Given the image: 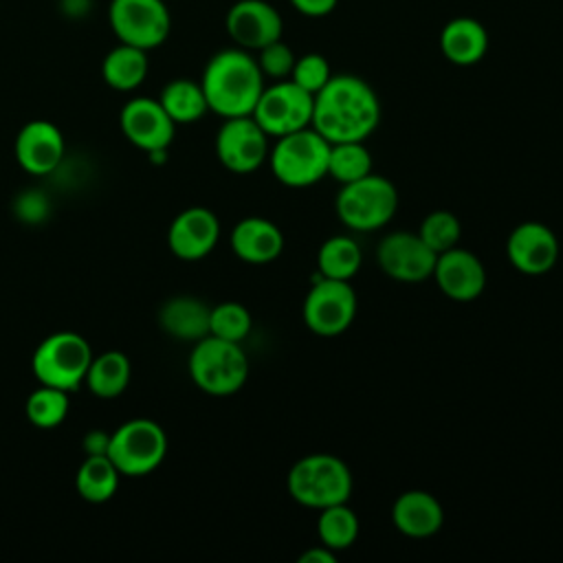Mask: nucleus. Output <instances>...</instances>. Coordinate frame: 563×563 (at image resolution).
<instances>
[{"mask_svg":"<svg viewBox=\"0 0 563 563\" xmlns=\"http://www.w3.org/2000/svg\"><path fill=\"white\" fill-rule=\"evenodd\" d=\"M380 123V99L361 77L332 75L314 95L312 128L328 143L365 141Z\"/></svg>","mask_w":563,"mask_h":563,"instance_id":"obj_1","label":"nucleus"},{"mask_svg":"<svg viewBox=\"0 0 563 563\" xmlns=\"http://www.w3.org/2000/svg\"><path fill=\"white\" fill-rule=\"evenodd\" d=\"M264 79L255 55L240 46H231L209 57L200 86L209 110L222 119H231L253 114L264 90Z\"/></svg>","mask_w":563,"mask_h":563,"instance_id":"obj_2","label":"nucleus"},{"mask_svg":"<svg viewBox=\"0 0 563 563\" xmlns=\"http://www.w3.org/2000/svg\"><path fill=\"white\" fill-rule=\"evenodd\" d=\"M286 488L299 506L321 510L350 499L352 473L347 464L332 453H310L290 466Z\"/></svg>","mask_w":563,"mask_h":563,"instance_id":"obj_3","label":"nucleus"},{"mask_svg":"<svg viewBox=\"0 0 563 563\" xmlns=\"http://www.w3.org/2000/svg\"><path fill=\"white\" fill-rule=\"evenodd\" d=\"M330 143L312 128H303L275 139L268 152L273 176L292 189L312 187L328 176Z\"/></svg>","mask_w":563,"mask_h":563,"instance_id":"obj_4","label":"nucleus"},{"mask_svg":"<svg viewBox=\"0 0 563 563\" xmlns=\"http://www.w3.org/2000/svg\"><path fill=\"white\" fill-rule=\"evenodd\" d=\"M398 209L396 185L380 174H367L341 185L334 198L336 218L352 231L372 233L387 227Z\"/></svg>","mask_w":563,"mask_h":563,"instance_id":"obj_5","label":"nucleus"},{"mask_svg":"<svg viewBox=\"0 0 563 563\" xmlns=\"http://www.w3.org/2000/svg\"><path fill=\"white\" fill-rule=\"evenodd\" d=\"M189 376L198 389L211 396H231L249 378V358L240 343L207 334L194 343Z\"/></svg>","mask_w":563,"mask_h":563,"instance_id":"obj_6","label":"nucleus"},{"mask_svg":"<svg viewBox=\"0 0 563 563\" xmlns=\"http://www.w3.org/2000/svg\"><path fill=\"white\" fill-rule=\"evenodd\" d=\"M92 356V347L81 334L55 332L35 347L31 367L40 385L75 391L86 380Z\"/></svg>","mask_w":563,"mask_h":563,"instance_id":"obj_7","label":"nucleus"},{"mask_svg":"<svg viewBox=\"0 0 563 563\" xmlns=\"http://www.w3.org/2000/svg\"><path fill=\"white\" fill-rule=\"evenodd\" d=\"M167 453L163 427L150 418H134L110 433L106 455L117 471L128 477H141L161 466Z\"/></svg>","mask_w":563,"mask_h":563,"instance_id":"obj_8","label":"nucleus"},{"mask_svg":"<svg viewBox=\"0 0 563 563\" xmlns=\"http://www.w3.org/2000/svg\"><path fill=\"white\" fill-rule=\"evenodd\" d=\"M108 22L119 42L152 51L172 31V13L165 0H110Z\"/></svg>","mask_w":563,"mask_h":563,"instance_id":"obj_9","label":"nucleus"},{"mask_svg":"<svg viewBox=\"0 0 563 563\" xmlns=\"http://www.w3.org/2000/svg\"><path fill=\"white\" fill-rule=\"evenodd\" d=\"M358 299L350 282L319 277L303 297L301 317L317 336L343 334L356 317Z\"/></svg>","mask_w":563,"mask_h":563,"instance_id":"obj_10","label":"nucleus"},{"mask_svg":"<svg viewBox=\"0 0 563 563\" xmlns=\"http://www.w3.org/2000/svg\"><path fill=\"white\" fill-rule=\"evenodd\" d=\"M314 95L306 92L290 79H279L273 86H264L253 119L273 139L303 130L312 123Z\"/></svg>","mask_w":563,"mask_h":563,"instance_id":"obj_11","label":"nucleus"},{"mask_svg":"<svg viewBox=\"0 0 563 563\" xmlns=\"http://www.w3.org/2000/svg\"><path fill=\"white\" fill-rule=\"evenodd\" d=\"M268 134L246 117L224 119L216 134V156L233 174H251L268 161Z\"/></svg>","mask_w":563,"mask_h":563,"instance_id":"obj_12","label":"nucleus"},{"mask_svg":"<svg viewBox=\"0 0 563 563\" xmlns=\"http://www.w3.org/2000/svg\"><path fill=\"white\" fill-rule=\"evenodd\" d=\"M435 253L422 242L418 233L391 231L380 238L376 246V262L380 271L402 284L427 282L435 266Z\"/></svg>","mask_w":563,"mask_h":563,"instance_id":"obj_13","label":"nucleus"},{"mask_svg":"<svg viewBox=\"0 0 563 563\" xmlns=\"http://www.w3.org/2000/svg\"><path fill=\"white\" fill-rule=\"evenodd\" d=\"M119 125L125 139L147 154L167 150L176 132L172 117L165 112L161 101L152 97L130 99L119 114Z\"/></svg>","mask_w":563,"mask_h":563,"instance_id":"obj_14","label":"nucleus"},{"mask_svg":"<svg viewBox=\"0 0 563 563\" xmlns=\"http://www.w3.org/2000/svg\"><path fill=\"white\" fill-rule=\"evenodd\" d=\"M224 29L235 46L257 53L282 37L284 20L266 0H238L224 15Z\"/></svg>","mask_w":563,"mask_h":563,"instance_id":"obj_15","label":"nucleus"},{"mask_svg":"<svg viewBox=\"0 0 563 563\" xmlns=\"http://www.w3.org/2000/svg\"><path fill=\"white\" fill-rule=\"evenodd\" d=\"M506 257L510 266L523 275H543L559 262V238L543 222H519L508 233Z\"/></svg>","mask_w":563,"mask_h":563,"instance_id":"obj_16","label":"nucleus"},{"mask_svg":"<svg viewBox=\"0 0 563 563\" xmlns=\"http://www.w3.org/2000/svg\"><path fill=\"white\" fill-rule=\"evenodd\" d=\"M431 277L442 295L453 301L466 303L477 299L486 288V268L482 260L468 249L453 246L435 257Z\"/></svg>","mask_w":563,"mask_h":563,"instance_id":"obj_17","label":"nucleus"},{"mask_svg":"<svg viewBox=\"0 0 563 563\" xmlns=\"http://www.w3.org/2000/svg\"><path fill=\"white\" fill-rule=\"evenodd\" d=\"M15 161L33 176L53 174L64 161V136L59 128L46 119L24 123L15 136Z\"/></svg>","mask_w":563,"mask_h":563,"instance_id":"obj_18","label":"nucleus"},{"mask_svg":"<svg viewBox=\"0 0 563 563\" xmlns=\"http://www.w3.org/2000/svg\"><path fill=\"white\" fill-rule=\"evenodd\" d=\"M220 240V220L207 207H189L180 211L167 229L169 251L187 262L209 255Z\"/></svg>","mask_w":563,"mask_h":563,"instance_id":"obj_19","label":"nucleus"},{"mask_svg":"<svg viewBox=\"0 0 563 563\" xmlns=\"http://www.w3.org/2000/svg\"><path fill=\"white\" fill-rule=\"evenodd\" d=\"M391 523L400 534L409 539H427L442 528L444 510L431 493L411 488L394 499Z\"/></svg>","mask_w":563,"mask_h":563,"instance_id":"obj_20","label":"nucleus"},{"mask_svg":"<svg viewBox=\"0 0 563 563\" xmlns=\"http://www.w3.org/2000/svg\"><path fill=\"white\" fill-rule=\"evenodd\" d=\"M231 251L246 264H268L282 255L284 233L273 220L249 216L231 229Z\"/></svg>","mask_w":563,"mask_h":563,"instance_id":"obj_21","label":"nucleus"},{"mask_svg":"<svg viewBox=\"0 0 563 563\" xmlns=\"http://www.w3.org/2000/svg\"><path fill=\"white\" fill-rule=\"evenodd\" d=\"M438 46L446 62L455 66H473L488 53V31L475 18H453L442 26Z\"/></svg>","mask_w":563,"mask_h":563,"instance_id":"obj_22","label":"nucleus"},{"mask_svg":"<svg viewBox=\"0 0 563 563\" xmlns=\"http://www.w3.org/2000/svg\"><path fill=\"white\" fill-rule=\"evenodd\" d=\"M211 308L191 295L169 297L158 310L161 328L178 341H200L209 334Z\"/></svg>","mask_w":563,"mask_h":563,"instance_id":"obj_23","label":"nucleus"},{"mask_svg":"<svg viewBox=\"0 0 563 563\" xmlns=\"http://www.w3.org/2000/svg\"><path fill=\"white\" fill-rule=\"evenodd\" d=\"M150 70L147 51L119 42L110 48L101 62V77L103 81L119 92H130L139 88Z\"/></svg>","mask_w":563,"mask_h":563,"instance_id":"obj_24","label":"nucleus"},{"mask_svg":"<svg viewBox=\"0 0 563 563\" xmlns=\"http://www.w3.org/2000/svg\"><path fill=\"white\" fill-rule=\"evenodd\" d=\"M363 264L361 246L350 235H332L321 242L317 251V271L319 277L350 282Z\"/></svg>","mask_w":563,"mask_h":563,"instance_id":"obj_25","label":"nucleus"},{"mask_svg":"<svg viewBox=\"0 0 563 563\" xmlns=\"http://www.w3.org/2000/svg\"><path fill=\"white\" fill-rule=\"evenodd\" d=\"M119 471L106 453L86 455L75 475V488L90 504L108 501L119 488Z\"/></svg>","mask_w":563,"mask_h":563,"instance_id":"obj_26","label":"nucleus"},{"mask_svg":"<svg viewBox=\"0 0 563 563\" xmlns=\"http://www.w3.org/2000/svg\"><path fill=\"white\" fill-rule=\"evenodd\" d=\"M158 101L174 123H194L202 119L205 112L209 110L200 81H194L187 77H178L165 84Z\"/></svg>","mask_w":563,"mask_h":563,"instance_id":"obj_27","label":"nucleus"},{"mask_svg":"<svg viewBox=\"0 0 563 563\" xmlns=\"http://www.w3.org/2000/svg\"><path fill=\"white\" fill-rule=\"evenodd\" d=\"M84 383L99 398H114L123 394L130 383L128 356L119 350H108L99 356H92Z\"/></svg>","mask_w":563,"mask_h":563,"instance_id":"obj_28","label":"nucleus"},{"mask_svg":"<svg viewBox=\"0 0 563 563\" xmlns=\"http://www.w3.org/2000/svg\"><path fill=\"white\" fill-rule=\"evenodd\" d=\"M358 532H361L358 517L347 506V501L334 504V506H328V508L319 510L317 537H319L321 545H325V548H330L334 552L347 550L358 539Z\"/></svg>","mask_w":563,"mask_h":563,"instance_id":"obj_29","label":"nucleus"},{"mask_svg":"<svg viewBox=\"0 0 563 563\" xmlns=\"http://www.w3.org/2000/svg\"><path fill=\"white\" fill-rule=\"evenodd\" d=\"M367 174H372V154L363 141L330 143V156H328L330 178H334L339 185H347Z\"/></svg>","mask_w":563,"mask_h":563,"instance_id":"obj_30","label":"nucleus"},{"mask_svg":"<svg viewBox=\"0 0 563 563\" xmlns=\"http://www.w3.org/2000/svg\"><path fill=\"white\" fill-rule=\"evenodd\" d=\"M68 391L48 385H42L35 391H31L24 405L29 422L40 429H53L62 424L68 416Z\"/></svg>","mask_w":563,"mask_h":563,"instance_id":"obj_31","label":"nucleus"},{"mask_svg":"<svg viewBox=\"0 0 563 563\" xmlns=\"http://www.w3.org/2000/svg\"><path fill=\"white\" fill-rule=\"evenodd\" d=\"M418 235L422 238V242L435 253H444L453 246L460 244V238H462V224H460V218L449 211V209H435V211H429L422 222H420V229H418Z\"/></svg>","mask_w":563,"mask_h":563,"instance_id":"obj_32","label":"nucleus"},{"mask_svg":"<svg viewBox=\"0 0 563 563\" xmlns=\"http://www.w3.org/2000/svg\"><path fill=\"white\" fill-rule=\"evenodd\" d=\"M251 328H253V317L246 310V306L238 301H222L211 308L209 334L224 341L242 343L249 336Z\"/></svg>","mask_w":563,"mask_h":563,"instance_id":"obj_33","label":"nucleus"},{"mask_svg":"<svg viewBox=\"0 0 563 563\" xmlns=\"http://www.w3.org/2000/svg\"><path fill=\"white\" fill-rule=\"evenodd\" d=\"M330 77H332L330 62L321 53H306L295 59V66L288 79L295 81L306 92L317 95L328 84Z\"/></svg>","mask_w":563,"mask_h":563,"instance_id":"obj_34","label":"nucleus"},{"mask_svg":"<svg viewBox=\"0 0 563 563\" xmlns=\"http://www.w3.org/2000/svg\"><path fill=\"white\" fill-rule=\"evenodd\" d=\"M255 59H257V66H260V70H262L264 77H271V79L279 81V79H288V77H290V70H292V66H295L297 55H295V51L279 37V40H275V42L262 46V48L257 51V57H255Z\"/></svg>","mask_w":563,"mask_h":563,"instance_id":"obj_35","label":"nucleus"},{"mask_svg":"<svg viewBox=\"0 0 563 563\" xmlns=\"http://www.w3.org/2000/svg\"><path fill=\"white\" fill-rule=\"evenodd\" d=\"M48 209H51V202L44 196V191H40V189H26L13 200L15 216L31 224L42 222L48 216Z\"/></svg>","mask_w":563,"mask_h":563,"instance_id":"obj_36","label":"nucleus"},{"mask_svg":"<svg viewBox=\"0 0 563 563\" xmlns=\"http://www.w3.org/2000/svg\"><path fill=\"white\" fill-rule=\"evenodd\" d=\"M292 4V9L306 18H325L330 15L339 0H288Z\"/></svg>","mask_w":563,"mask_h":563,"instance_id":"obj_37","label":"nucleus"},{"mask_svg":"<svg viewBox=\"0 0 563 563\" xmlns=\"http://www.w3.org/2000/svg\"><path fill=\"white\" fill-rule=\"evenodd\" d=\"M336 561V552L325 548V545H312L306 552H301L299 563H334Z\"/></svg>","mask_w":563,"mask_h":563,"instance_id":"obj_38","label":"nucleus"},{"mask_svg":"<svg viewBox=\"0 0 563 563\" xmlns=\"http://www.w3.org/2000/svg\"><path fill=\"white\" fill-rule=\"evenodd\" d=\"M108 440H110V433H103V431H90L86 438H84V451L88 455H99V453H106L108 451Z\"/></svg>","mask_w":563,"mask_h":563,"instance_id":"obj_39","label":"nucleus"},{"mask_svg":"<svg viewBox=\"0 0 563 563\" xmlns=\"http://www.w3.org/2000/svg\"><path fill=\"white\" fill-rule=\"evenodd\" d=\"M62 9L68 18H81L90 11V0H62Z\"/></svg>","mask_w":563,"mask_h":563,"instance_id":"obj_40","label":"nucleus"}]
</instances>
